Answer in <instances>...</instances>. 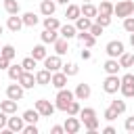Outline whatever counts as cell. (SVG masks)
<instances>
[{"label": "cell", "instance_id": "25", "mask_svg": "<svg viewBox=\"0 0 134 134\" xmlns=\"http://www.w3.org/2000/svg\"><path fill=\"white\" fill-rule=\"evenodd\" d=\"M46 54H48V52H46V44H44V42H40V44H36V46L31 48V57H34L36 61H44Z\"/></svg>", "mask_w": 134, "mask_h": 134}, {"label": "cell", "instance_id": "47", "mask_svg": "<svg viewBox=\"0 0 134 134\" xmlns=\"http://www.w3.org/2000/svg\"><path fill=\"white\" fill-rule=\"evenodd\" d=\"M6 121H8V113H4V111L0 109V132L6 128Z\"/></svg>", "mask_w": 134, "mask_h": 134}, {"label": "cell", "instance_id": "10", "mask_svg": "<svg viewBox=\"0 0 134 134\" xmlns=\"http://www.w3.org/2000/svg\"><path fill=\"white\" fill-rule=\"evenodd\" d=\"M67 80H69V77H67L61 69H59V71H52V75H50V86H54L57 90H61V88L67 86Z\"/></svg>", "mask_w": 134, "mask_h": 134}, {"label": "cell", "instance_id": "4", "mask_svg": "<svg viewBox=\"0 0 134 134\" xmlns=\"http://www.w3.org/2000/svg\"><path fill=\"white\" fill-rule=\"evenodd\" d=\"M36 111L40 113V117H50V115L57 111V107H54L50 100H46V98H38V100H36Z\"/></svg>", "mask_w": 134, "mask_h": 134}, {"label": "cell", "instance_id": "45", "mask_svg": "<svg viewBox=\"0 0 134 134\" xmlns=\"http://www.w3.org/2000/svg\"><path fill=\"white\" fill-rule=\"evenodd\" d=\"M23 134H38V124H25Z\"/></svg>", "mask_w": 134, "mask_h": 134}, {"label": "cell", "instance_id": "57", "mask_svg": "<svg viewBox=\"0 0 134 134\" xmlns=\"http://www.w3.org/2000/svg\"><path fill=\"white\" fill-rule=\"evenodd\" d=\"M132 15H134V13H132Z\"/></svg>", "mask_w": 134, "mask_h": 134}, {"label": "cell", "instance_id": "58", "mask_svg": "<svg viewBox=\"0 0 134 134\" xmlns=\"http://www.w3.org/2000/svg\"><path fill=\"white\" fill-rule=\"evenodd\" d=\"M132 2H134V0H132Z\"/></svg>", "mask_w": 134, "mask_h": 134}, {"label": "cell", "instance_id": "14", "mask_svg": "<svg viewBox=\"0 0 134 134\" xmlns=\"http://www.w3.org/2000/svg\"><path fill=\"white\" fill-rule=\"evenodd\" d=\"M6 27H8V31H13V34H19V31H21V27H23V21H21V17H19V15H10V17L6 19Z\"/></svg>", "mask_w": 134, "mask_h": 134}, {"label": "cell", "instance_id": "50", "mask_svg": "<svg viewBox=\"0 0 134 134\" xmlns=\"http://www.w3.org/2000/svg\"><path fill=\"white\" fill-rule=\"evenodd\" d=\"M63 132H65L63 126H52V128H50V134H63Z\"/></svg>", "mask_w": 134, "mask_h": 134}, {"label": "cell", "instance_id": "59", "mask_svg": "<svg viewBox=\"0 0 134 134\" xmlns=\"http://www.w3.org/2000/svg\"><path fill=\"white\" fill-rule=\"evenodd\" d=\"M0 77H2V75H0Z\"/></svg>", "mask_w": 134, "mask_h": 134}, {"label": "cell", "instance_id": "12", "mask_svg": "<svg viewBox=\"0 0 134 134\" xmlns=\"http://www.w3.org/2000/svg\"><path fill=\"white\" fill-rule=\"evenodd\" d=\"M59 36H61V38H65V40H73V38L77 36V29H75V25H73V23H65V25H61V27H59Z\"/></svg>", "mask_w": 134, "mask_h": 134}, {"label": "cell", "instance_id": "13", "mask_svg": "<svg viewBox=\"0 0 134 134\" xmlns=\"http://www.w3.org/2000/svg\"><path fill=\"white\" fill-rule=\"evenodd\" d=\"M103 69H105L107 75H117L121 67H119V61H117V59H111V57H109V59L103 63Z\"/></svg>", "mask_w": 134, "mask_h": 134}, {"label": "cell", "instance_id": "11", "mask_svg": "<svg viewBox=\"0 0 134 134\" xmlns=\"http://www.w3.org/2000/svg\"><path fill=\"white\" fill-rule=\"evenodd\" d=\"M25 90H29V88H34L36 86V75H34V71H25L23 69V73L19 75V80H17Z\"/></svg>", "mask_w": 134, "mask_h": 134}, {"label": "cell", "instance_id": "56", "mask_svg": "<svg viewBox=\"0 0 134 134\" xmlns=\"http://www.w3.org/2000/svg\"><path fill=\"white\" fill-rule=\"evenodd\" d=\"M84 2H92V0H84Z\"/></svg>", "mask_w": 134, "mask_h": 134}, {"label": "cell", "instance_id": "20", "mask_svg": "<svg viewBox=\"0 0 134 134\" xmlns=\"http://www.w3.org/2000/svg\"><path fill=\"white\" fill-rule=\"evenodd\" d=\"M54 10H57V2H54V0H42V2H40V13H42L44 17L54 15Z\"/></svg>", "mask_w": 134, "mask_h": 134}, {"label": "cell", "instance_id": "42", "mask_svg": "<svg viewBox=\"0 0 134 134\" xmlns=\"http://www.w3.org/2000/svg\"><path fill=\"white\" fill-rule=\"evenodd\" d=\"M103 29H105V27H103V25H98V23H96V21H92V25H90V29H88V31H90V34H92V36H94V38H98V36H100V34H103Z\"/></svg>", "mask_w": 134, "mask_h": 134}, {"label": "cell", "instance_id": "27", "mask_svg": "<svg viewBox=\"0 0 134 134\" xmlns=\"http://www.w3.org/2000/svg\"><path fill=\"white\" fill-rule=\"evenodd\" d=\"M0 109H2L4 113H8V115H15V113H17V100L6 98V100H2V103H0Z\"/></svg>", "mask_w": 134, "mask_h": 134}, {"label": "cell", "instance_id": "1", "mask_svg": "<svg viewBox=\"0 0 134 134\" xmlns=\"http://www.w3.org/2000/svg\"><path fill=\"white\" fill-rule=\"evenodd\" d=\"M75 96H73V90H69L67 86L65 88H61L59 92H57V96H54V107L59 109V111H67V105L73 100Z\"/></svg>", "mask_w": 134, "mask_h": 134}, {"label": "cell", "instance_id": "17", "mask_svg": "<svg viewBox=\"0 0 134 134\" xmlns=\"http://www.w3.org/2000/svg\"><path fill=\"white\" fill-rule=\"evenodd\" d=\"M23 126H25V119H23V117H8V121H6V128H8L13 134L23 132Z\"/></svg>", "mask_w": 134, "mask_h": 134}, {"label": "cell", "instance_id": "41", "mask_svg": "<svg viewBox=\"0 0 134 134\" xmlns=\"http://www.w3.org/2000/svg\"><path fill=\"white\" fill-rule=\"evenodd\" d=\"M94 21H96L98 25H103V27H109V25H111V17H109V15H96Z\"/></svg>", "mask_w": 134, "mask_h": 134}, {"label": "cell", "instance_id": "9", "mask_svg": "<svg viewBox=\"0 0 134 134\" xmlns=\"http://www.w3.org/2000/svg\"><path fill=\"white\" fill-rule=\"evenodd\" d=\"M90 94H92V88H90V84H86V82L77 84V86H75V90H73V96H75L77 100H88V98H90Z\"/></svg>", "mask_w": 134, "mask_h": 134}, {"label": "cell", "instance_id": "43", "mask_svg": "<svg viewBox=\"0 0 134 134\" xmlns=\"http://www.w3.org/2000/svg\"><path fill=\"white\" fill-rule=\"evenodd\" d=\"M124 29H126L128 34H132V31H134V15H130V17H126V19H124Z\"/></svg>", "mask_w": 134, "mask_h": 134}, {"label": "cell", "instance_id": "53", "mask_svg": "<svg viewBox=\"0 0 134 134\" xmlns=\"http://www.w3.org/2000/svg\"><path fill=\"white\" fill-rule=\"evenodd\" d=\"M54 2H57V4H65V6H67V4L71 2V0H54Z\"/></svg>", "mask_w": 134, "mask_h": 134}, {"label": "cell", "instance_id": "6", "mask_svg": "<svg viewBox=\"0 0 134 134\" xmlns=\"http://www.w3.org/2000/svg\"><path fill=\"white\" fill-rule=\"evenodd\" d=\"M63 128H65V132H67V134H77V132L82 130V119H80L77 115H67V119H65Z\"/></svg>", "mask_w": 134, "mask_h": 134}, {"label": "cell", "instance_id": "37", "mask_svg": "<svg viewBox=\"0 0 134 134\" xmlns=\"http://www.w3.org/2000/svg\"><path fill=\"white\" fill-rule=\"evenodd\" d=\"M119 92H121L124 98H134V84H121Z\"/></svg>", "mask_w": 134, "mask_h": 134}, {"label": "cell", "instance_id": "32", "mask_svg": "<svg viewBox=\"0 0 134 134\" xmlns=\"http://www.w3.org/2000/svg\"><path fill=\"white\" fill-rule=\"evenodd\" d=\"M0 57H4V59H8V61H13V59L17 57L15 46H13V44H4V46L0 48Z\"/></svg>", "mask_w": 134, "mask_h": 134}, {"label": "cell", "instance_id": "38", "mask_svg": "<svg viewBox=\"0 0 134 134\" xmlns=\"http://www.w3.org/2000/svg\"><path fill=\"white\" fill-rule=\"evenodd\" d=\"M36 65H38V61H36L31 54H29V57H25V59L21 61V67H23L25 71H34V67H36Z\"/></svg>", "mask_w": 134, "mask_h": 134}, {"label": "cell", "instance_id": "30", "mask_svg": "<svg viewBox=\"0 0 134 134\" xmlns=\"http://www.w3.org/2000/svg\"><path fill=\"white\" fill-rule=\"evenodd\" d=\"M61 71L67 75V77H73V75H77V71H80V67H77V63H63V67H61Z\"/></svg>", "mask_w": 134, "mask_h": 134}, {"label": "cell", "instance_id": "34", "mask_svg": "<svg viewBox=\"0 0 134 134\" xmlns=\"http://www.w3.org/2000/svg\"><path fill=\"white\" fill-rule=\"evenodd\" d=\"M109 107L117 113V117H119V115H124V113H126V109H128V107H126V100H117V98H115V100H111V105H109Z\"/></svg>", "mask_w": 134, "mask_h": 134}, {"label": "cell", "instance_id": "3", "mask_svg": "<svg viewBox=\"0 0 134 134\" xmlns=\"http://www.w3.org/2000/svg\"><path fill=\"white\" fill-rule=\"evenodd\" d=\"M119 86H121V77H119V75H107V77L103 80V90H105L107 94H115V92L119 90Z\"/></svg>", "mask_w": 134, "mask_h": 134}, {"label": "cell", "instance_id": "39", "mask_svg": "<svg viewBox=\"0 0 134 134\" xmlns=\"http://www.w3.org/2000/svg\"><path fill=\"white\" fill-rule=\"evenodd\" d=\"M80 109H82L80 100H77V98H73V100L67 105V111H65V113H67V115H77V113H80Z\"/></svg>", "mask_w": 134, "mask_h": 134}, {"label": "cell", "instance_id": "33", "mask_svg": "<svg viewBox=\"0 0 134 134\" xmlns=\"http://www.w3.org/2000/svg\"><path fill=\"white\" fill-rule=\"evenodd\" d=\"M82 126H84L88 132H98L100 121H98V117H88V119H84V121H82Z\"/></svg>", "mask_w": 134, "mask_h": 134}, {"label": "cell", "instance_id": "29", "mask_svg": "<svg viewBox=\"0 0 134 134\" xmlns=\"http://www.w3.org/2000/svg\"><path fill=\"white\" fill-rule=\"evenodd\" d=\"M4 10H6L8 15H19V13H21L19 0H4Z\"/></svg>", "mask_w": 134, "mask_h": 134}, {"label": "cell", "instance_id": "2", "mask_svg": "<svg viewBox=\"0 0 134 134\" xmlns=\"http://www.w3.org/2000/svg\"><path fill=\"white\" fill-rule=\"evenodd\" d=\"M134 13V2L132 0H119L117 4H113V15L119 19H126Z\"/></svg>", "mask_w": 134, "mask_h": 134}, {"label": "cell", "instance_id": "54", "mask_svg": "<svg viewBox=\"0 0 134 134\" xmlns=\"http://www.w3.org/2000/svg\"><path fill=\"white\" fill-rule=\"evenodd\" d=\"M130 46H132V48H134V31H132V34H130Z\"/></svg>", "mask_w": 134, "mask_h": 134}, {"label": "cell", "instance_id": "16", "mask_svg": "<svg viewBox=\"0 0 134 134\" xmlns=\"http://www.w3.org/2000/svg\"><path fill=\"white\" fill-rule=\"evenodd\" d=\"M52 46H54V54H59V57H63V54L69 52V40H65V38H61V36L54 40Z\"/></svg>", "mask_w": 134, "mask_h": 134}, {"label": "cell", "instance_id": "55", "mask_svg": "<svg viewBox=\"0 0 134 134\" xmlns=\"http://www.w3.org/2000/svg\"><path fill=\"white\" fill-rule=\"evenodd\" d=\"M2 31H4V25H2V23H0V36H2Z\"/></svg>", "mask_w": 134, "mask_h": 134}, {"label": "cell", "instance_id": "7", "mask_svg": "<svg viewBox=\"0 0 134 134\" xmlns=\"http://www.w3.org/2000/svg\"><path fill=\"white\" fill-rule=\"evenodd\" d=\"M23 94H25V88L17 82V84H8L6 86V98H13V100H21L23 98Z\"/></svg>", "mask_w": 134, "mask_h": 134}, {"label": "cell", "instance_id": "23", "mask_svg": "<svg viewBox=\"0 0 134 134\" xmlns=\"http://www.w3.org/2000/svg\"><path fill=\"white\" fill-rule=\"evenodd\" d=\"M73 25H75V29H77V31H88V29H90V25H92V19H88V17L80 15V17L73 21Z\"/></svg>", "mask_w": 134, "mask_h": 134}, {"label": "cell", "instance_id": "35", "mask_svg": "<svg viewBox=\"0 0 134 134\" xmlns=\"http://www.w3.org/2000/svg\"><path fill=\"white\" fill-rule=\"evenodd\" d=\"M96 8H98V15H109V17H113V4H111V0H103L100 6H96Z\"/></svg>", "mask_w": 134, "mask_h": 134}, {"label": "cell", "instance_id": "46", "mask_svg": "<svg viewBox=\"0 0 134 134\" xmlns=\"http://www.w3.org/2000/svg\"><path fill=\"white\" fill-rule=\"evenodd\" d=\"M103 115H105V119H107V121H113V119H117V113H115V111H113L111 107H107Z\"/></svg>", "mask_w": 134, "mask_h": 134}, {"label": "cell", "instance_id": "48", "mask_svg": "<svg viewBox=\"0 0 134 134\" xmlns=\"http://www.w3.org/2000/svg\"><path fill=\"white\" fill-rule=\"evenodd\" d=\"M121 84H134V73H124L121 75Z\"/></svg>", "mask_w": 134, "mask_h": 134}, {"label": "cell", "instance_id": "19", "mask_svg": "<svg viewBox=\"0 0 134 134\" xmlns=\"http://www.w3.org/2000/svg\"><path fill=\"white\" fill-rule=\"evenodd\" d=\"M34 75H36V84H38V86H48V84H50V75H52V73L44 67V69L36 71Z\"/></svg>", "mask_w": 134, "mask_h": 134}, {"label": "cell", "instance_id": "5", "mask_svg": "<svg viewBox=\"0 0 134 134\" xmlns=\"http://www.w3.org/2000/svg\"><path fill=\"white\" fill-rule=\"evenodd\" d=\"M124 50H126V46H124L121 40H111V42H107V46H105V52H107V57H111V59H117Z\"/></svg>", "mask_w": 134, "mask_h": 134}, {"label": "cell", "instance_id": "49", "mask_svg": "<svg viewBox=\"0 0 134 134\" xmlns=\"http://www.w3.org/2000/svg\"><path fill=\"white\" fill-rule=\"evenodd\" d=\"M80 57H82L84 61H90V59H92V52H90V48H86V46H84V50L80 52Z\"/></svg>", "mask_w": 134, "mask_h": 134}, {"label": "cell", "instance_id": "21", "mask_svg": "<svg viewBox=\"0 0 134 134\" xmlns=\"http://www.w3.org/2000/svg\"><path fill=\"white\" fill-rule=\"evenodd\" d=\"M80 10H82V15L88 17V19H94V17L98 15V8H96L92 2H84V4L80 6Z\"/></svg>", "mask_w": 134, "mask_h": 134}, {"label": "cell", "instance_id": "26", "mask_svg": "<svg viewBox=\"0 0 134 134\" xmlns=\"http://www.w3.org/2000/svg\"><path fill=\"white\" fill-rule=\"evenodd\" d=\"M117 61H119V67L121 69H128V67H134V54H130V52H121L119 57H117Z\"/></svg>", "mask_w": 134, "mask_h": 134}, {"label": "cell", "instance_id": "24", "mask_svg": "<svg viewBox=\"0 0 134 134\" xmlns=\"http://www.w3.org/2000/svg\"><path fill=\"white\" fill-rule=\"evenodd\" d=\"M57 38H59V29H44V31L40 34V40H42L44 44H54Z\"/></svg>", "mask_w": 134, "mask_h": 134}, {"label": "cell", "instance_id": "18", "mask_svg": "<svg viewBox=\"0 0 134 134\" xmlns=\"http://www.w3.org/2000/svg\"><path fill=\"white\" fill-rule=\"evenodd\" d=\"M21 21H23V25H25V27H36V25L40 23V17H38L34 10H27V13H23V15H21Z\"/></svg>", "mask_w": 134, "mask_h": 134}, {"label": "cell", "instance_id": "28", "mask_svg": "<svg viewBox=\"0 0 134 134\" xmlns=\"http://www.w3.org/2000/svg\"><path fill=\"white\" fill-rule=\"evenodd\" d=\"M21 117L25 119V124H38V119H40V113H38V111H36V107H34V109H25Z\"/></svg>", "mask_w": 134, "mask_h": 134}, {"label": "cell", "instance_id": "8", "mask_svg": "<svg viewBox=\"0 0 134 134\" xmlns=\"http://www.w3.org/2000/svg\"><path fill=\"white\" fill-rule=\"evenodd\" d=\"M44 67L52 73V71H59V69L63 67V61H61L59 54H46V59H44Z\"/></svg>", "mask_w": 134, "mask_h": 134}, {"label": "cell", "instance_id": "31", "mask_svg": "<svg viewBox=\"0 0 134 134\" xmlns=\"http://www.w3.org/2000/svg\"><path fill=\"white\" fill-rule=\"evenodd\" d=\"M44 29H59L61 27V21L54 17V15H48V17H44Z\"/></svg>", "mask_w": 134, "mask_h": 134}, {"label": "cell", "instance_id": "15", "mask_svg": "<svg viewBox=\"0 0 134 134\" xmlns=\"http://www.w3.org/2000/svg\"><path fill=\"white\" fill-rule=\"evenodd\" d=\"M77 40H80V44L82 46H86V48H92L94 44H96V38L90 34V31H77V36H75Z\"/></svg>", "mask_w": 134, "mask_h": 134}, {"label": "cell", "instance_id": "40", "mask_svg": "<svg viewBox=\"0 0 134 134\" xmlns=\"http://www.w3.org/2000/svg\"><path fill=\"white\" fill-rule=\"evenodd\" d=\"M77 117H80L82 121H84V119H88V117H96V109H92V107H84V109H80Z\"/></svg>", "mask_w": 134, "mask_h": 134}, {"label": "cell", "instance_id": "44", "mask_svg": "<svg viewBox=\"0 0 134 134\" xmlns=\"http://www.w3.org/2000/svg\"><path fill=\"white\" fill-rule=\"evenodd\" d=\"M124 130L126 132H134V115H130V117H126V121H124Z\"/></svg>", "mask_w": 134, "mask_h": 134}, {"label": "cell", "instance_id": "51", "mask_svg": "<svg viewBox=\"0 0 134 134\" xmlns=\"http://www.w3.org/2000/svg\"><path fill=\"white\" fill-rule=\"evenodd\" d=\"M8 65H10V61L4 59V57H0V71H2V69H8Z\"/></svg>", "mask_w": 134, "mask_h": 134}, {"label": "cell", "instance_id": "36", "mask_svg": "<svg viewBox=\"0 0 134 134\" xmlns=\"http://www.w3.org/2000/svg\"><path fill=\"white\" fill-rule=\"evenodd\" d=\"M21 73H23V67H21V63H19V65H8V77H10L13 82H17Z\"/></svg>", "mask_w": 134, "mask_h": 134}, {"label": "cell", "instance_id": "22", "mask_svg": "<svg viewBox=\"0 0 134 134\" xmlns=\"http://www.w3.org/2000/svg\"><path fill=\"white\" fill-rule=\"evenodd\" d=\"M80 15H82L80 6H77V4H73V2H69V4H67V8H65V17H67V21H75Z\"/></svg>", "mask_w": 134, "mask_h": 134}, {"label": "cell", "instance_id": "52", "mask_svg": "<svg viewBox=\"0 0 134 134\" xmlns=\"http://www.w3.org/2000/svg\"><path fill=\"white\" fill-rule=\"evenodd\" d=\"M103 134H115V128L113 126H105L103 128Z\"/></svg>", "mask_w": 134, "mask_h": 134}]
</instances>
